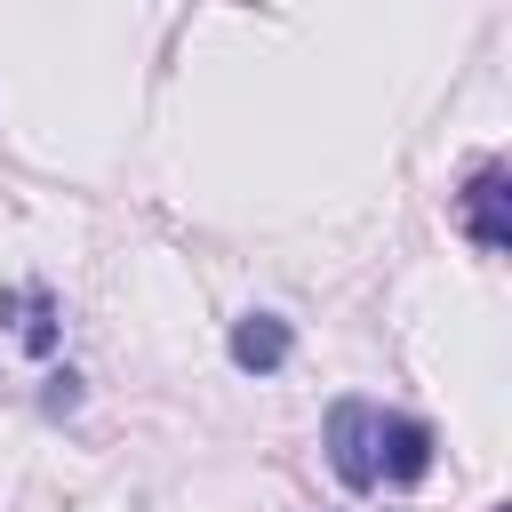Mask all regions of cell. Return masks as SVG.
<instances>
[{
    "mask_svg": "<svg viewBox=\"0 0 512 512\" xmlns=\"http://www.w3.org/2000/svg\"><path fill=\"white\" fill-rule=\"evenodd\" d=\"M456 224L472 232L480 256H504L512 248V168L504 160H480L472 168V184L456 192Z\"/></svg>",
    "mask_w": 512,
    "mask_h": 512,
    "instance_id": "cell-1",
    "label": "cell"
},
{
    "mask_svg": "<svg viewBox=\"0 0 512 512\" xmlns=\"http://www.w3.org/2000/svg\"><path fill=\"white\" fill-rule=\"evenodd\" d=\"M328 464H336L344 488H376V408L368 400L328 408Z\"/></svg>",
    "mask_w": 512,
    "mask_h": 512,
    "instance_id": "cell-2",
    "label": "cell"
},
{
    "mask_svg": "<svg viewBox=\"0 0 512 512\" xmlns=\"http://www.w3.org/2000/svg\"><path fill=\"white\" fill-rule=\"evenodd\" d=\"M424 472H432V424H424V416H384V408H376V480L416 488Z\"/></svg>",
    "mask_w": 512,
    "mask_h": 512,
    "instance_id": "cell-3",
    "label": "cell"
},
{
    "mask_svg": "<svg viewBox=\"0 0 512 512\" xmlns=\"http://www.w3.org/2000/svg\"><path fill=\"white\" fill-rule=\"evenodd\" d=\"M280 360H288V320H280V312H248V320L232 328V368L272 376Z\"/></svg>",
    "mask_w": 512,
    "mask_h": 512,
    "instance_id": "cell-4",
    "label": "cell"
},
{
    "mask_svg": "<svg viewBox=\"0 0 512 512\" xmlns=\"http://www.w3.org/2000/svg\"><path fill=\"white\" fill-rule=\"evenodd\" d=\"M0 320L16 328L24 352H56V296L48 288H8L0 296Z\"/></svg>",
    "mask_w": 512,
    "mask_h": 512,
    "instance_id": "cell-5",
    "label": "cell"
}]
</instances>
